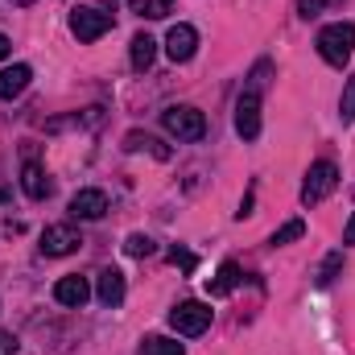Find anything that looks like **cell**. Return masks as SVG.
<instances>
[{
	"instance_id": "cell-1",
	"label": "cell",
	"mask_w": 355,
	"mask_h": 355,
	"mask_svg": "<svg viewBox=\"0 0 355 355\" xmlns=\"http://www.w3.org/2000/svg\"><path fill=\"white\" fill-rule=\"evenodd\" d=\"M318 54H322V62H331V67H347L352 54H355V25L352 21L327 25V29L318 33Z\"/></svg>"
},
{
	"instance_id": "cell-2",
	"label": "cell",
	"mask_w": 355,
	"mask_h": 355,
	"mask_svg": "<svg viewBox=\"0 0 355 355\" xmlns=\"http://www.w3.org/2000/svg\"><path fill=\"white\" fill-rule=\"evenodd\" d=\"M162 124H166V132L178 137V141H202V137H207V116H202L198 107H190V103L166 107V112H162Z\"/></svg>"
},
{
	"instance_id": "cell-3",
	"label": "cell",
	"mask_w": 355,
	"mask_h": 355,
	"mask_svg": "<svg viewBox=\"0 0 355 355\" xmlns=\"http://www.w3.org/2000/svg\"><path fill=\"white\" fill-rule=\"evenodd\" d=\"M335 186H339V166H335V162H314V166L306 170V182H302V207L322 202Z\"/></svg>"
},
{
	"instance_id": "cell-4",
	"label": "cell",
	"mask_w": 355,
	"mask_h": 355,
	"mask_svg": "<svg viewBox=\"0 0 355 355\" xmlns=\"http://www.w3.org/2000/svg\"><path fill=\"white\" fill-rule=\"evenodd\" d=\"M107 29H112V12H103L99 4H79V8H71V33H75L79 42H99Z\"/></svg>"
},
{
	"instance_id": "cell-5",
	"label": "cell",
	"mask_w": 355,
	"mask_h": 355,
	"mask_svg": "<svg viewBox=\"0 0 355 355\" xmlns=\"http://www.w3.org/2000/svg\"><path fill=\"white\" fill-rule=\"evenodd\" d=\"M170 327H174L178 335H186V339L202 335L211 327V306H202V302H178L174 310H170Z\"/></svg>"
},
{
	"instance_id": "cell-6",
	"label": "cell",
	"mask_w": 355,
	"mask_h": 355,
	"mask_svg": "<svg viewBox=\"0 0 355 355\" xmlns=\"http://www.w3.org/2000/svg\"><path fill=\"white\" fill-rule=\"evenodd\" d=\"M236 132L244 141H257L261 137V91H244L236 99Z\"/></svg>"
},
{
	"instance_id": "cell-7",
	"label": "cell",
	"mask_w": 355,
	"mask_h": 355,
	"mask_svg": "<svg viewBox=\"0 0 355 355\" xmlns=\"http://www.w3.org/2000/svg\"><path fill=\"white\" fill-rule=\"evenodd\" d=\"M79 244H83V240H79V232H75V227H67V223H54V227H46V232H42V252H46V257H71Z\"/></svg>"
},
{
	"instance_id": "cell-8",
	"label": "cell",
	"mask_w": 355,
	"mask_h": 355,
	"mask_svg": "<svg viewBox=\"0 0 355 355\" xmlns=\"http://www.w3.org/2000/svg\"><path fill=\"white\" fill-rule=\"evenodd\" d=\"M194 50H198V29H194V25H174V29L166 33V54H170L174 62H190Z\"/></svg>"
},
{
	"instance_id": "cell-9",
	"label": "cell",
	"mask_w": 355,
	"mask_h": 355,
	"mask_svg": "<svg viewBox=\"0 0 355 355\" xmlns=\"http://www.w3.org/2000/svg\"><path fill=\"white\" fill-rule=\"evenodd\" d=\"M87 297H91V285H87V277H79V272H71V277H62V281L54 285V302H62V306H71V310H79Z\"/></svg>"
},
{
	"instance_id": "cell-10",
	"label": "cell",
	"mask_w": 355,
	"mask_h": 355,
	"mask_svg": "<svg viewBox=\"0 0 355 355\" xmlns=\"http://www.w3.org/2000/svg\"><path fill=\"white\" fill-rule=\"evenodd\" d=\"M107 211V194L103 190H79L71 198V219H103Z\"/></svg>"
},
{
	"instance_id": "cell-11",
	"label": "cell",
	"mask_w": 355,
	"mask_h": 355,
	"mask_svg": "<svg viewBox=\"0 0 355 355\" xmlns=\"http://www.w3.org/2000/svg\"><path fill=\"white\" fill-rule=\"evenodd\" d=\"M95 293H99V302H103L107 310H116V306L124 302V272H120V268H103Z\"/></svg>"
},
{
	"instance_id": "cell-12",
	"label": "cell",
	"mask_w": 355,
	"mask_h": 355,
	"mask_svg": "<svg viewBox=\"0 0 355 355\" xmlns=\"http://www.w3.org/2000/svg\"><path fill=\"white\" fill-rule=\"evenodd\" d=\"M21 190H25L33 202L50 198V178H46V170H42L37 162H25V166H21Z\"/></svg>"
},
{
	"instance_id": "cell-13",
	"label": "cell",
	"mask_w": 355,
	"mask_h": 355,
	"mask_svg": "<svg viewBox=\"0 0 355 355\" xmlns=\"http://www.w3.org/2000/svg\"><path fill=\"white\" fill-rule=\"evenodd\" d=\"M29 79H33V71H29L25 62L4 67V71H0V99H17L21 91L29 87Z\"/></svg>"
},
{
	"instance_id": "cell-14",
	"label": "cell",
	"mask_w": 355,
	"mask_h": 355,
	"mask_svg": "<svg viewBox=\"0 0 355 355\" xmlns=\"http://www.w3.org/2000/svg\"><path fill=\"white\" fill-rule=\"evenodd\" d=\"M240 281H244L240 265H236V261H223V265H219V272H215V281H207V293H211V297H227Z\"/></svg>"
},
{
	"instance_id": "cell-15",
	"label": "cell",
	"mask_w": 355,
	"mask_h": 355,
	"mask_svg": "<svg viewBox=\"0 0 355 355\" xmlns=\"http://www.w3.org/2000/svg\"><path fill=\"white\" fill-rule=\"evenodd\" d=\"M153 58H157V42H153L149 33H137V37H132V71L145 75V71L153 67Z\"/></svg>"
},
{
	"instance_id": "cell-16",
	"label": "cell",
	"mask_w": 355,
	"mask_h": 355,
	"mask_svg": "<svg viewBox=\"0 0 355 355\" xmlns=\"http://www.w3.org/2000/svg\"><path fill=\"white\" fill-rule=\"evenodd\" d=\"M128 8H132L137 17H149V21H162V17H170V8H174V0H128Z\"/></svg>"
},
{
	"instance_id": "cell-17",
	"label": "cell",
	"mask_w": 355,
	"mask_h": 355,
	"mask_svg": "<svg viewBox=\"0 0 355 355\" xmlns=\"http://www.w3.org/2000/svg\"><path fill=\"white\" fill-rule=\"evenodd\" d=\"M141 355H186V347L178 339H166V335H149L141 343Z\"/></svg>"
},
{
	"instance_id": "cell-18",
	"label": "cell",
	"mask_w": 355,
	"mask_h": 355,
	"mask_svg": "<svg viewBox=\"0 0 355 355\" xmlns=\"http://www.w3.org/2000/svg\"><path fill=\"white\" fill-rule=\"evenodd\" d=\"M124 149H128V153H137V149H153L157 157H170V149H162L149 132H128V137H124Z\"/></svg>"
},
{
	"instance_id": "cell-19",
	"label": "cell",
	"mask_w": 355,
	"mask_h": 355,
	"mask_svg": "<svg viewBox=\"0 0 355 355\" xmlns=\"http://www.w3.org/2000/svg\"><path fill=\"white\" fill-rule=\"evenodd\" d=\"M302 236H306V223H302V219H289V223H281V227L272 232L268 244L277 248V244H293V240H302Z\"/></svg>"
},
{
	"instance_id": "cell-20",
	"label": "cell",
	"mask_w": 355,
	"mask_h": 355,
	"mask_svg": "<svg viewBox=\"0 0 355 355\" xmlns=\"http://www.w3.org/2000/svg\"><path fill=\"white\" fill-rule=\"evenodd\" d=\"M124 252H128V257H137V261H141V257H153V252H157V244H153V240H149V236H141V232H132V236H128V240H124Z\"/></svg>"
},
{
	"instance_id": "cell-21",
	"label": "cell",
	"mask_w": 355,
	"mask_h": 355,
	"mask_svg": "<svg viewBox=\"0 0 355 355\" xmlns=\"http://www.w3.org/2000/svg\"><path fill=\"white\" fill-rule=\"evenodd\" d=\"M339 116H343V124H352V120H355V75L347 79V87H343V99H339Z\"/></svg>"
},
{
	"instance_id": "cell-22",
	"label": "cell",
	"mask_w": 355,
	"mask_h": 355,
	"mask_svg": "<svg viewBox=\"0 0 355 355\" xmlns=\"http://www.w3.org/2000/svg\"><path fill=\"white\" fill-rule=\"evenodd\" d=\"M339 265H343V252H331V257L322 261V268H318V285H331V281L339 277Z\"/></svg>"
},
{
	"instance_id": "cell-23",
	"label": "cell",
	"mask_w": 355,
	"mask_h": 355,
	"mask_svg": "<svg viewBox=\"0 0 355 355\" xmlns=\"http://www.w3.org/2000/svg\"><path fill=\"white\" fill-rule=\"evenodd\" d=\"M170 265H178L182 272H194L198 257H194V252H186V248H170Z\"/></svg>"
},
{
	"instance_id": "cell-24",
	"label": "cell",
	"mask_w": 355,
	"mask_h": 355,
	"mask_svg": "<svg viewBox=\"0 0 355 355\" xmlns=\"http://www.w3.org/2000/svg\"><path fill=\"white\" fill-rule=\"evenodd\" d=\"M322 8H327V0H297V17L302 21H314Z\"/></svg>"
},
{
	"instance_id": "cell-25",
	"label": "cell",
	"mask_w": 355,
	"mask_h": 355,
	"mask_svg": "<svg viewBox=\"0 0 355 355\" xmlns=\"http://www.w3.org/2000/svg\"><path fill=\"white\" fill-rule=\"evenodd\" d=\"M0 355H17V339L8 331H0Z\"/></svg>"
},
{
	"instance_id": "cell-26",
	"label": "cell",
	"mask_w": 355,
	"mask_h": 355,
	"mask_svg": "<svg viewBox=\"0 0 355 355\" xmlns=\"http://www.w3.org/2000/svg\"><path fill=\"white\" fill-rule=\"evenodd\" d=\"M347 244H355V211H352V219H347V227H343V248Z\"/></svg>"
},
{
	"instance_id": "cell-27",
	"label": "cell",
	"mask_w": 355,
	"mask_h": 355,
	"mask_svg": "<svg viewBox=\"0 0 355 355\" xmlns=\"http://www.w3.org/2000/svg\"><path fill=\"white\" fill-rule=\"evenodd\" d=\"M252 215V194H244V202H240V211H236V219H248Z\"/></svg>"
},
{
	"instance_id": "cell-28",
	"label": "cell",
	"mask_w": 355,
	"mask_h": 355,
	"mask_svg": "<svg viewBox=\"0 0 355 355\" xmlns=\"http://www.w3.org/2000/svg\"><path fill=\"white\" fill-rule=\"evenodd\" d=\"M8 50H12V42H8V37H4V33H0V62H4V58H8Z\"/></svg>"
},
{
	"instance_id": "cell-29",
	"label": "cell",
	"mask_w": 355,
	"mask_h": 355,
	"mask_svg": "<svg viewBox=\"0 0 355 355\" xmlns=\"http://www.w3.org/2000/svg\"><path fill=\"white\" fill-rule=\"evenodd\" d=\"M4 198H8V190H4V186H0V202H4Z\"/></svg>"
},
{
	"instance_id": "cell-30",
	"label": "cell",
	"mask_w": 355,
	"mask_h": 355,
	"mask_svg": "<svg viewBox=\"0 0 355 355\" xmlns=\"http://www.w3.org/2000/svg\"><path fill=\"white\" fill-rule=\"evenodd\" d=\"M12 4H21V8H25V4H33V0H12Z\"/></svg>"
}]
</instances>
